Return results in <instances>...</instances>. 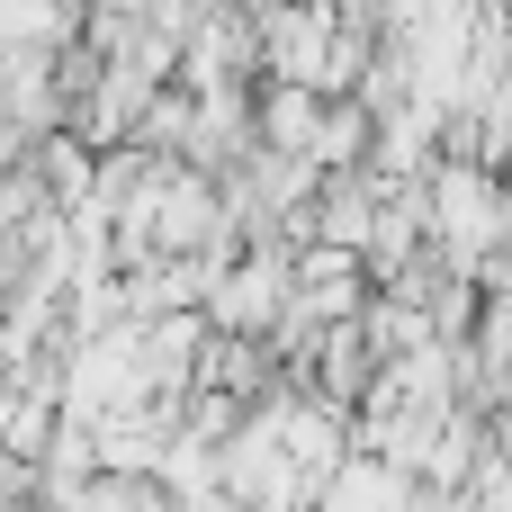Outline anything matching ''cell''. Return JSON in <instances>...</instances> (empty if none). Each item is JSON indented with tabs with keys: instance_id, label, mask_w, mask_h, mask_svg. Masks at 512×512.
<instances>
[{
	"instance_id": "obj_1",
	"label": "cell",
	"mask_w": 512,
	"mask_h": 512,
	"mask_svg": "<svg viewBox=\"0 0 512 512\" xmlns=\"http://www.w3.org/2000/svg\"><path fill=\"white\" fill-rule=\"evenodd\" d=\"M288 306H297V243H243L207 288V324L225 333H279Z\"/></svg>"
},
{
	"instance_id": "obj_2",
	"label": "cell",
	"mask_w": 512,
	"mask_h": 512,
	"mask_svg": "<svg viewBox=\"0 0 512 512\" xmlns=\"http://www.w3.org/2000/svg\"><path fill=\"white\" fill-rule=\"evenodd\" d=\"M225 9H243V18H270V9H279V0H225Z\"/></svg>"
}]
</instances>
